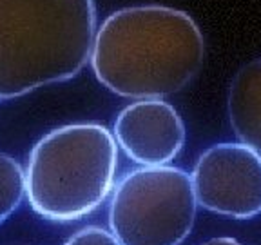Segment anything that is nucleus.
<instances>
[{
    "instance_id": "423d86ee",
    "label": "nucleus",
    "mask_w": 261,
    "mask_h": 245,
    "mask_svg": "<svg viewBox=\"0 0 261 245\" xmlns=\"http://www.w3.org/2000/svg\"><path fill=\"white\" fill-rule=\"evenodd\" d=\"M113 136L135 163L156 167L181 153L185 126L174 106L163 98H142L116 114Z\"/></svg>"
},
{
    "instance_id": "6e6552de",
    "label": "nucleus",
    "mask_w": 261,
    "mask_h": 245,
    "mask_svg": "<svg viewBox=\"0 0 261 245\" xmlns=\"http://www.w3.org/2000/svg\"><path fill=\"white\" fill-rule=\"evenodd\" d=\"M25 196V171L13 156L0 153V225L18 211Z\"/></svg>"
},
{
    "instance_id": "0eeeda50",
    "label": "nucleus",
    "mask_w": 261,
    "mask_h": 245,
    "mask_svg": "<svg viewBox=\"0 0 261 245\" xmlns=\"http://www.w3.org/2000/svg\"><path fill=\"white\" fill-rule=\"evenodd\" d=\"M227 111L236 138L261 155V58L247 62L234 75Z\"/></svg>"
},
{
    "instance_id": "1a4fd4ad",
    "label": "nucleus",
    "mask_w": 261,
    "mask_h": 245,
    "mask_svg": "<svg viewBox=\"0 0 261 245\" xmlns=\"http://www.w3.org/2000/svg\"><path fill=\"white\" fill-rule=\"evenodd\" d=\"M64 245H122L111 231L98 225H87L74 233Z\"/></svg>"
},
{
    "instance_id": "9d476101",
    "label": "nucleus",
    "mask_w": 261,
    "mask_h": 245,
    "mask_svg": "<svg viewBox=\"0 0 261 245\" xmlns=\"http://www.w3.org/2000/svg\"><path fill=\"white\" fill-rule=\"evenodd\" d=\"M200 245H245V243L234 240V238H211V240L203 241Z\"/></svg>"
},
{
    "instance_id": "9b49d317",
    "label": "nucleus",
    "mask_w": 261,
    "mask_h": 245,
    "mask_svg": "<svg viewBox=\"0 0 261 245\" xmlns=\"http://www.w3.org/2000/svg\"><path fill=\"white\" fill-rule=\"evenodd\" d=\"M2 245H33V243H28V241H9V243H2Z\"/></svg>"
},
{
    "instance_id": "f257e3e1",
    "label": "nucleus",
    "mask_w": 261,
    "mask_h": 245,
    "mask_svg": "<svg viewBox=\"0 0 261 245\" xmlns=\"http://www.w3.org/2000/svg\"><path fill=\"white\" fill-rule=\"evenodd\" d=\"M205 60V40L189 13L169 6H130L96 28L91 67L123 98H165L187 87Z\"/></svg>"
},
{
    "instance_id": "39448f33",
    "label": "nucleus",
    "mask_w": 261,
    "mask_h": 245,
    "mask_svg": "<svg viewBox=\"0 0 261 245\" xmlns=\"http://www.w3.org/2000/svg\"><path fill=\"white\" fill-rule=\"evenodd\" d=\"M198 205L232 220L261 214V155L241 142L214 143L191 173Z\"/></svg>"
},
{
    "instance_id": "20e7f679",
    "label": "nucleus",
    "mask_w": 261,
    "mask_h": 245,
    "mask_svg": "<svg viewBox=\"0 0 261 245\" xmlns=\"http://www.w3.org/2000/svg\"><path fill=\"white\" fill-rule=\"evenodd\" d=\"M196 209L187 171L142 165L113 189L109 229L122 245H181L192 231Z\"/></svg>"
},
{
    "instance_id": "7ed1b4c3",
    "label": "nucleus",
    "mask_w": 261,
    "mask_h": 245,
    "mask_svg": "<svg viewBox=\"0 0 261 245\" xmlns=\"http://www.w3.org/2000/svg\"><path fill=\"white\" fill-rule=\"evenodd\" d=\"M116 169L118 143L107 127L62 126L33 147L25 167V196L45 220H80L109 198Z\"/></svg>"
},
{
    "instance_id": "f03ea898",
    "label": "nucleus",
    "mask_w": 261,
    "mask_h": 245,
    "mask_svg": "<svg viewBox=\"0 0 261 245\" xmlns=\"http://www.w3.org/2000/svg\"><path fill=\"white\" fill-rule=\"evenodd\" d=\"M94 35V0H0V102L74 78Z\"/></svg>"
}]
</instances>
